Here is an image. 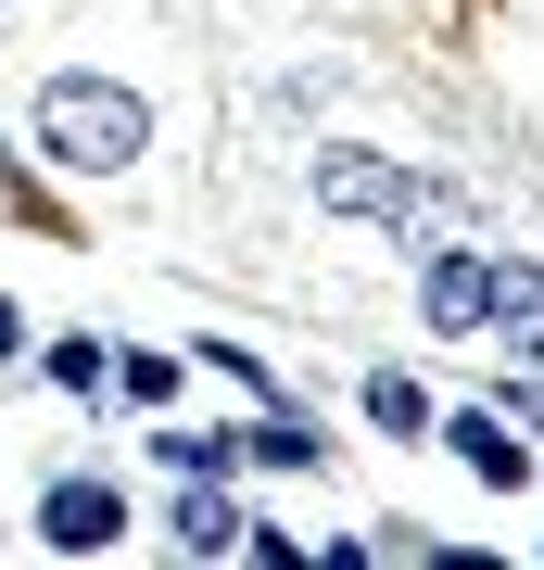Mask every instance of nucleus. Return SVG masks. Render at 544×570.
Listing matches in <instances>:
<instances>
[{
    "label": "nucleus",
    "instance_id": "obj_1",
    "mask_svg": "<svg viewBox=\"0 0 544 570\" xmlns=\"http://www.w3.org/2000/svg\"><path fill=\"white\" fill-rule=\"evenodd\" d=\"M152 140V102L127 77H51L39 89V153L63 165V178H127Z\"/></svg>",
    "mask_w": 544,
    "mask_h": 570
},
{
    "label": "nucleus",
    "instance_id": "obj_2",
    "mask_svg": "<svg viewBox=\"0 0 544 570\" xmlns=\"http://www.w3.org/2000/svg\"><path fill=\"white\" fill-rule=\"evenodd\" d=\"M317 204H329V216H367V228H431V216H456L431 178H405V165L355 153V140H329V153H317Z\"/></svg>",
    "mask_w": 544,
    "mask_h": 570
},
{
    "label": "nucleus",
    "instance_id": "obj_3",
    "mask_svg": "<svg viewBox=\"0 0 544 570\" xmlns=\"http://www.w3.org/2000/svg\"><path fill=\"white\" fill-rule=\"evenodd\" d=\"M39 546L51 558H115L127 546V494L115 482H51L39 494Z\"/></svg>",
    "mask_w": 544,
    "mask_h": 570
},
{
    "label": "nucleus",
    "instance_id": "obj_4",
    "mask_svg": "<svg viewBox=\"0 0 544 570\" xmlns=\"http://www.w3.org/2000/svg\"><path fill=\"white\" fill-rule=\"evenodd\" d=\"M482 330H506V355H520V367H544V266H520V254L494 266V292H482Z\"/></svg>",
    "mask_w": 544,
    "mask_h": 570
},
{
    "label": "nucleus",
    "instance_id": "obj_5",
    "mask_svg": "<svg viewBox=\"0 0 544 570\" xmlns=\"http://www.w3.org/2000/svg\"><path fill=\"white\" fill-rule=\"evenodd\" d=\"M482 292H494V254H431V330H456V343H482Z\"/></svg>",
    "mask_w": 544,
    "mask_h": 570
},
{
    "label": "nucleus",
    "instance_id": "obj_6",
    "mask_svg": "<svg viewBox=\"0 0 544 570\" xmlns=\"http://www.w3.org/2000/svg\"><path fill=\"white\" fill-rule=\"evenodd\" d=\"M431 431H444V444H456L468 469H482L494 494H520V482H532V444H520L506 419H431Z\"/></svg>",
    "mask_w": 544,
    "mask_h": 570
},
{
    "label": "nucleus",
    "instance_id": "obj_7",
    "mask_svg": "<svg viewBox=\"0 0 544 570\" xmlns=\"http://www.w3.org/2000/svg\"><path fill=\"white\" fill-rule=\"evenodd\" d=\"M165 532H178L190 558H228V546H241V494H228V482H178V520H165Z\"/></svg>",
    "mask_w": 544,
    "mask_h": 570
},
{
    "label": "nucleus",
    "instance_id": "obj_8",
    "mask_svg": "<svg viewBox=\"0 0 544 570\" xmlns=\"http://www.w3.org/2000/svg\"><path fill=\"white\" fill-rule=\"evenodd\" d=\"M165 469L178 482H228L241 469V431H165Z\"/></svg>",
    "mask_w": 544,
    "mask_h": 570
},
{
    "label": "nucleus",
    "instance_id": "obj_9",
    "mask_svg": "<svg viewBox=\"0 0 544 570\" xmlns=\"http://www.w3.org/2000/svg\"><path fill=\"white\" fill-rule=\"evenodd\" d=\"M367 419H380L393 444H418V431H431V393L405 381V367H380V381H367Z\"/></svg>",
    "mask_w": 544,
    "mask_h": 570
},
{
    "label": "nucleus",
    "instance_id": "obj_10",
    "mask_svg": "<svg viewBox=\"0 0 544 570\" xmlns=\"http://www.w3.org/2000/svg\"><path fill=\"white\" fill-rule=\"evenodd\" d=\"M241 456H266V469H317L329 444H317L304 419H254V431H241Z\"/></svg>",
    "mask_w": 544,
    "mask_h": 570
},
{
    "label": "nucleus",
    "instance_id": "obj_11",
    "mask_svg": "<svg viewBox=\"0 0 544 570\" xmlns=\"http://www.w3.org/2000/svg\"><path fill=\"white\" fill-rule=\"evenodd\" d=\"M101 381H115L127 406H165V393H178V367H165V355H115V367H101Z\"/></svg>",
    "mask_w": 544,
    "mask_h": 570
},
{
    "label": "nucleus",
    "instance_id": "obj_12",
    "mask_svg": "<svg viewBox=\"0 0 544 570\" xmlns=\"http://www.w3.org/2000/svg\"><path fill=\"white\" fill-rule=\"evenodd\" d=\"M101 367H115V355H101L89 330H77V343H51V381H63V393H101Z\"/></svg>",
    "mask_w": 544,
    "mask_h": 570
},
{
    "label": "nucleus",
    "instance_id": "obj_13",
    "mask_svg": "<svg viewBox=\"0 0 544 570\" xmlns=\"http://www.w3.org/2000/svg\"><path fill=\"white\" fill-rule=\"evenodd\" d=\"M494 419H520V431H544V381H520V367H506V381H494Z\"/></svg>",
    "mask_w": 544,
    "mask_h": 570
},
{
    "label": "nucleus",
    "instance_id": "obj_14",
    "mask_svg": "<svg viewBox=\"0 0 544 570\" xmlns=\"http://www.w3.org/2000/svg\"><path fill=\"white\" fill-rule=\"evenodd\" d=\"M26 355V305H0V367H13Z\"/></svg>",
    "mask_w": 544,
    "mask_h": 570
}]
</instances>
